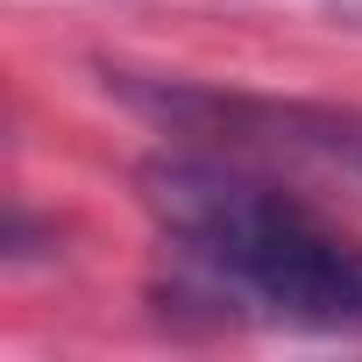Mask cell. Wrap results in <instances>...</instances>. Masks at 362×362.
I'll return each instance as SVG.
<instances>
[{"label":"cell","instance_id":"cell-3","mask_svg":"<svg viewBox=\"0 0 362 362\" xmlns=\"http://www.w3.org/2000/svg\"><path fill=\"white\" fill-rule=\"evenodd\" d=\"M327 8H334V15L348 22V29H362V0H327Z\"/></svg>","mask_w":362,"mask_h":362},{"label":"cell","instance_id":"cell-1","mask_svg":"<svg viewBox=\"0 0 362 362\" xmlns=\"http://www.w3.org/2000/svg\"><path fill=\"white\" fill-rule=\"evenodd\" d=\"M142 206L177 263V291L235 320L298 334H362V235L291 177L214 149L142 163Z\"/></svg>","mask_w":362,"mask_h":362},{"label":"cell","instance_id":"cell-2","mask_svg":"<svg viewBox=\"0 0 362 362\" xmlns=\"http://www.w3.org/2000/svg\"><path fill=\"white\" fill-rule=\"evenodd\" d=\"M107 86L185 149L242 156L277 177L305 170L327 192L362 199V107L263 100V93H228V86H192V78H128V71H114Z\"/></svg>","mask_w":362,"mask_h":362}]
</instances>
